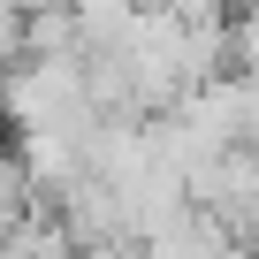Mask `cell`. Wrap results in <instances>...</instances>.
<instances>
[{"instance_id": "8992f818", "label": "cell", "mask_w": 259, "mask_h": 259, "mask_svg": "<svg viewBox=\"0 0 259 259\" xmlns=\"http://www.w3.org/2000/svg\"><path fill=\"white\" fill-rule=\"evenodd\" d=\"M251 8H259V0H251Z\"/></svg>"}, {"instance_id": "6da1fadb", "label": "cell", "mask_w": 259, "mask_h": 259, "mask_svg": "<svg viewBox=\"0 0 259 259\" xmlns=\"http://www.w3.org/2000/svg\"><path fill=\"white\" fill-rule=\"evenodd\" d=\"M0 114L16 130H92V84L84 54H16V69L0 76Z\"/></svg>"}, {"instance_id": "5b68a950", "label": "cell", "mask_w": 259, "mask_h": 259, "mask_svg": "<svg viewBox=\"0 0 259 259\" xmlns=\"http://www.w3.org/2000/svg\"><path fill=\"white\" fill-rule=\"evenodd\" d=\"M229 61H236V76H259V8L251 0L229 16Z\"/></svg>"}, {"instance_id": "277c9868", "label": "cell", "mask_w": 259, "mask_h": 259, "mask_svg": "<svg viewBox=\"0 0 259 259\" xmlns=\"http://www.w3.org/2000/svg\"><path fill=\"white\" fill-rule=\"evenodd\" d=\"M23 206H46V198L31 191V176H23V153L8 145V130H0V221H16Z\"/></svg>"}, {"instance_id": "3957f363", "label": "cell", "mask_w": 259, "mask_h": 259, "mask_svg": "<svg viewBox=\"0 0 259 259\" xmlns=\"http://www.w3.org/2000/svg\"><path fill=\"white\" fill-rule=\"evenodd\" d=\"M69 16H76L84 46H114L130 31V16H138V0H69Z\"/></svg>"}, {"instance_id": "7a4b0ae2", "label": "cell", "mask_w": 259, "mask_h": 259, "mask_svg": "<svg viewBox=\"0 0 259 259\" xmlns=\"http://www.w3.org/2000/svg\"><path fill=\"white\" fill-rule=\"evenodd\" d=\"M23 54H92L76 16H69V0L61 8H23Z\"/></svg>"}]
</instances>
